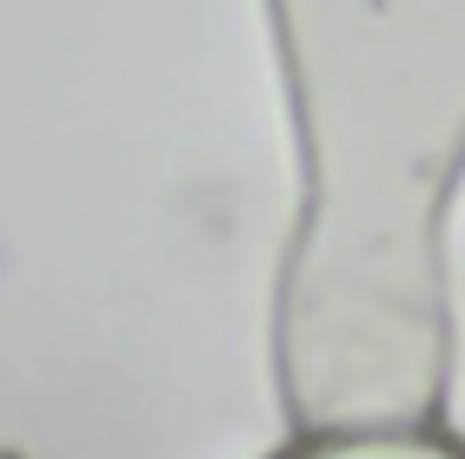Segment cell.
I'll return each mask as SVG.
<instances>
[{
  "label": "cell",
  "mask_w": 465,
  "mask_h": 459,
  "mask_svg": "<svg viewBox=\"0 0 465 459\" xmlns=\"http://www.w3.org/2000/svg\"><path fill=\"white\" fill-rule=\"evenodd\" d=\"M300 71L382 96L465 90V0H274Z\"/></svg>",
  "instance_id": "1"
}]
</instances>
